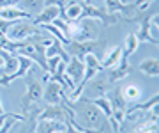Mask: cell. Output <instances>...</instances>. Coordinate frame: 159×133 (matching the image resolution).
<instances>
[{
  "mask_svg": "<svg viewBox=\"0 0 159 133\" xmlns=\"http://www.w3.org/2000/svg\"><path fill=\"white\" fill-rule=\"evenodd\" d=\"M16 59H18V68L12 71L11 75H2V78H0V85L7 87L11 82L16 80V78H23V76L34 68V62H32L29 57H23V55L16 53Z\"/></svg>",
  "mask_w": 159,
  "mask_h": 133,
  "instance_id": "10",
  "label": "cell"
},
{
  "mask_svg": "<svg viewBox=\"0 0 159 133\" xmlns=\"http://www.w3.org/2000/svg\"><path fill=\"white\" fill-rule=\"evenodd\" d=\"M138 46H140V39L136 37L134 32H129V34L125 36L124 45H122V53L129 57V55H133V53L138 50Z\"/></svg>",
  "mask_w": 159,
  "mask_h": 133,
  "instance_id": "23",
  "label": "cell"
},
{
  "mask_svg": "<svg viewBox=\"0 0 159 133\" xmlns=\"http://www.w3.org/2000/svg\"><path fill=\"white\" fill-rule=\"evenodd\" d=\"M32 69H34V68H32ZM32 69L23 76V78L27 80V93H25V96L21 98V108H23L25 114H27V112H34V107L43 99V85H41V82L34 76V71Z\"/></svg>",
  "mask_w": 159,
  "mask_h": 133,
  "instance_id": "3",
  "label": "cell"
},
{
  "mask_svg": "<svg viewBox=\"0 0 159 133\" xmlns=\"http://www.w3.org/2000/svg\"><path fill=\"white\" fill-rule=\"evenodd\" d=\"M120 94H122V98L125 99V103H136L142 99V89L136 85V83H131V85H125L124 89L120 87Z\"/></svg>",
  "mask_w": 159,
  "mask_h": 133,
  "instance_id": "20",
  "label": "cell"
},
{
  "mask_svg": "<svg viewBox=\"0 0 159 133\" xmlns=\"http://www.w3.org/2000/svg\"><path fill=\"white\" fill-rule=\"evenodd\" d=\"M9 116H11V114H7V112H6V114H2V116H0V128H2V124H4V121H6V119H7Z\"/></svg>",
  "mask_w": 159,
  "mask_h": 133,
  "instance_id": "29",
  "label": "cell"
},
{
  "mask_svg": "<svg viewBox=\"0 0 159 133\" xmlns=\"http://www.w3.org/2000/svg\"><path fill=\"white\" fill-rule=\"evenodd\" d=\"M66 122L60 121H53V119H37L34 126L35 133H58V131H66Z\"/></svg>",
  "mask_w": 159,
  "mask_h": 133,
  "instance_id": "15",
  "label": "cell"
},
{
  "mask_svg": "<svg viewBox=\"0 0 159 133\" xmlns=\"http://www.w3.org/2000/svg\"><path fill=\"white\" fill-rule=\"evenodd\" d=\"M41 32H44V30L32 23V20H18V21H14L9 27L6 36L11 41H27L29 37H32L35 34H41Z\"/></svg>",
  "mask_w": 159,
  "mask_h": 133,
  "instance_id": "5",
  "label": "cell"
},
{
  "mask_svg": "<svg viewBox=\"0 0 159 133\" xmlns=\"http://www.w3.org/2000/svg\"><path fill=\"white\" fill-rule=\"evenodd\" d=\"M58 133H64V131H58Z\"/></svg>",
  "mask_w": 159,
  "mask_h": 133,
  "instance_id": "32",
  "label": "cell"
},
{
  "mask_svg": "<svg viewBox=\"0 0 159 133\" xmlns=\"http://www.w3.org/2000/svg\"><path fill=\"white\" fill-rule=\"evenodd\" d=\"M34 133H35V131H34Z\"/></svg>",
  "mask_w": 159,
  "mask_h": 133,
  "instance_id": "33",
  "label": "cell"
},
{
  "mask_svg": "<svg viewBox=\"0 0 159 133\" xmlns=\"http://www.w3.org/2000/svg\"><path fill=\"white\" fill-rule=\"evenodd\" d=\"M157 11H143V12H138V16H129L125 18L127 21H136V23H140V30L138 32H134L136 34V37L140 39V43H150V45H157V39L156 37H152V34H150V21H152V16L156 14Z\"/></svg>",
  "mask_w": 159,
  "mask_h": 133,
  "instance_id": "6",
  "label": "cell"
},
{
  "mask_svg": "<svg viewBox=\"0 0 159 133\" xmlns=\"http://www.w3.org/2000/svg\"><path fill=\"white\" fill-rule=\"evenodd\" d=\"M64 89L55 80H46V87L43 89V98L46 105H60L64 99Z\"/></svg>",
  "mask_w": 159,
  "mask_h": 133,
  "instance_id": "11",
  "label": "cell"
},
{
  "mask_svg": "<svg viewBox=\"0 0 159 133\" xmlns=\"http://www.w3.org/2000/svg\"><path fill=\"white\" fill-rule=\"evenodd\" d=\"M0 20H7V21H18V20H32L27 11H23L21 7H4L0 9Z\"/></svg>",
  "mask_w": 159,
  "mask_h": 133,
  "instance_id": "16",
  "label": "cell"
},
{
  "mask_svg": "<svg viewBox=\"0 0 159 133\" xmlns=\"http://www.w3.org/2000/svg\"><path fill=\"white\" fill-rule=\"evenodd\" d=\"M120 57H122V45H117V46L110 48L108 52L104 53V59H102V62H101L102 71L110 69V68H113V66H117L119 60H120Z\"/></svg>",
  "mask_w": 159,
  "mask_h": 133,
  "instance_id": "19",
  "label": "cell"
},
{
  "mask_svg": "<svg viewBox=\"0 0 159 133\" xmlns=\"http://www.w3.org/2000/svg\"><path fill=\"white\" fill-rule=\"evenodd\" d=\"M81 11H83V4L73 0V2H67V4L64 6L60 16H62L64 20H67V21H76V20L81 18Z\"/></svg>",
  "mask_w": 159,
  "mask_h": 133,
  "instance_id": "17",
  "label": "cell"
},
{
  "mask_svg": "<svg viewBox=\"0 0 159 133\" xmlns=\"http://www.w3.org/2000/svg\"><path fill=\"white\" fill-rule=\"evenodd\" d=\"M67 126H66V131L64 133H85L81 128H76V126H73V124H69V122H66Z\"/></svg>",
  "mask_w": 159,
  "mask_h": 133,
  "instance_id": "28",
  "label": "cell"
},
{
  "mask_svg": "<svg viewBox=\"0 0 159 133\" xmlns=\"http://www.w3.org/2000/svg\"><path fill=\"white\" fill-rule=\"evenodd\" d=\"M66 4H67V0H44V6H57L60 9V12H62Z\"/></svg>",
  "mask_w": 159,
  "mask_h": 133,
  "instance_id": "26",
  "label": "cell"
},
{
  "mask_svg": "<svg viewBox=\"0 0 159 133\" xmlns=\"http://www.w3.org/2000/svg\"><path fill=\"white\" fill-rule=\"evenodd\" d=\"M99 37V21L94 18H80L69 21V41H94Z\"/></svg>",
  "mask_w": 159,
  "mask_h": 133,
  "instance_id": "2",
  "label": "cell"
},
{
  "mask_svg": "<svg viewBox=\"0 0 159 133\" xmlns=\"http://www.w3.org/2000/svg\"><path fill=\"white\" fill-rule=\"evenodd\" d=\"M20 4V0H0V9L4 7H14Z\"/></svg>",
  "mask_w": 159,
  "mask_h": 133,
  "instance_id": "27",
  "label": "cell"
},
{
  "mask_svg": "<svg viewBox=\"0 0 159 133\" xmlns=\"http://www.w3.org/2000/svg\"><path fill=\"white\" fill-rule=\"evenodd\" d=\"M58 16H60V9L57 6H44L41 9V12H37L32 18V23L41 27V25H46V23H53Z\"/></svg>",
  "mask_w": 159,
  "mask_h": 133,
  "instance_id": "14",
  "label": "cell"
},
{
  "mask_svg": "<svg viewBox=\"0 0 159 133\" xmlns=\"http://www.w3.org/2000/svg\"><path fill=\"white\" fill-rule=\"evenodd\" d=\"M138 69L142 71L143 75L152 76V78H157L159 76V62H157V59H154V57L145 59L143 62H140Z\"/></svg>",
  "mask_w": 159,
  "mask_h": 133,
  "instance_id": "21",
  "label": "cell"
},
{
  "mask_svg": "<svg viewBox=\"0 0 159 133\" xmlns=\"http://www.w3.org/2000/svg\"><path fill=\"white\" fill-rule=\"evenodd\" d=\"M83 4H92V0H83Z\"/></svg>",
  "mask_w": 159,
  "mask_h": 133,
  "instance_id": "31",
  "label": "cell"
},
{
  "mask_svg": "<svg viewBox=\"0 0 159 133\" xmlns=\"http://www.w3.org/2000/svg\"><path fill=\"white\" fill-rule=\"evenodd\" d=\"M37 119H53V121L67 122V110H66V103L60 105H46L43 110H39Z\"/></svg>",
  "mask_w": 159,
  "mask_h": 133,
  "instance_id": "12",
  "label": "cell"
},
{
  "mask_svg": "<svg viewBox=\"0 0 159 133\" xmlns=\"http://www.w3.org/2000/svg\"><path fill=\"white\" fill-rule=\"evenodd\" d=\"M66 52H67L69 57H78L83 59L87 53H94V55H99L104 50V41L94 39V41H69L66 45Z\"/></svg>",
  "mask_w": 159,
  "mask_h": 133,
  "instance_id": "4",
  "label": "cell"
},
{
  "mask_svg": "<svg viewBox=\"0 0 159 133\" xmlns=\"http://www.w3.org/2000/svg\"><path fill=\"white\" fill-rule=\"evenodd\" d=\"M106 2V11L115 14V12H122L125 18H129V14H134L136 7L133 4H122V0H104Z\"/></svg>",
  "mask_w": 159,
  "mask_h": 133,
  "instance_id": "18",
  "label": "cell"
},
{
  "mask_svg": "<svg viewBox=\"0 0 159 133\" xmlns=\"http://www.w3.org/2000/svg\"><path fill=\"white\" fill-rule=\"evenodd\" d=\"M2 114H6V110H4V105H2V99H0V116Z\"/></svg>",
  "mask_w": 159,
  "mask_h": 133,
  "instance_id": "30",
  "label": "cell"
},
{
  "mask_svg": "<svg viewBox=\"0 0 159 133\" xmlns=\"http://www.w3.org/2000/svg\"><path fill=\"white\" fill-rule=\"evenodd\" d=\"M104 71H106V76H108L110 83H119L120 80L127 78V76L134 71V68L129 64L127 55H124V53H122V57H120L119 64H117V66H113V68H110V69H104Z\"/></svg>",
  "mask_w": 159,
  "mask_h": 133,
  "instance_id": "9",
  "label": "cell"
},
{
  "mask_svg": "<svg viewBox=\"0 0 159 133\" xmlns=\"http://www.w3.org/2000/svg\"><path fill=\"white\" fill-rule=\"evenodd\" d=\"M81 18H94L97 21H101V27H110V25H115L119 21V16L117 14H111V12L104 11L101 7H96L92 4H83V11H81Z\"/></svg>",
  "mask_w": 159,
  "mask_h": 133,
  "instance_id": "7",
  "label": "cell"
},
{
  "mask_svg": "<svg viewBox=\"0 0 159 133\" xmlns=\"http://www.w3.org/2000/svg\"><path fill=\"white\" fill-rule=\"evenodd\" d=\"M20 4L23 6V11H27L34 18V14L41 12V9L44 7V0H20Z\"/></svg>",
  "mask_w": 159,
  "mask_h": 133,
  "instance_id": "25",
  "label": "cell"
},
{
  "mask_svg": "<svg viewBox=\"0 0 159 133\" xmlns=\"http://www.w3.org/2000/svg\"><path fill=\"white\" fill-rule=\"evenodd\" d=\"M156 105H159V94H154L152 98L148 99V101H145V103H134L133 107H127V110H125V114H131V112H148V110L152 108V107H156Z\"/></svg>",
  "mask_w": 159,
  "mask_h": 133,
  "instance_id": "24",
  "label": "cell"
},
{
  "mask_svg": "<svg viewBox=\"0 0 159 133\" xmlns=\"http://www.w3.org/2000/svg\"><path fill=\"white\" fill-rule=\"evenodd\" d=\"M83 98H85V96H83ZM87 99H89V98H87ZM89 101H92V103L96 105L97 108L104 114V117L111 122L113 114H111V103H110V98H106V96H99V98H92V99H89Z\"/></svg>",
  "mask_w": 159,
  "mask_h": 133,
  "instance_id": "22",
  "label": "cell"
},
{
  "mask_svg": "<svg viewBox=\"0 0 159 133\" xmlns=\"http://www.w3.org/2000/svg\"><path fill=\"white\" fill-rule=\"evenodd\" d=\"M66 103L69 105V108L73 110L74 121L76 124L83 128H92V130H99L101 133H113L110 121L104 117L101 110L97 108L96 105L89 101L87 98H78L76 101H69L66 96Z\"/></svg>",
  "mask_w": 159,
  "mask_h": 133,
  "instance_id": "1",
  "label": "cell"
},
{
  "mask_svg": "<svg viewBox=\"0 0 159 133\" xmlns=\"http://www.w3.org/2000/svg\"><path fill=\"white\" fill-rule=\"evenodd\" d=\"M85 89H89V99H92V98H99V96H106V94L110 93V89H111V83H110L108 76L102 75V71H101V73H97L92 80L87 82ZM85 89H83V91H85ZM80 98H81V96H80Z\"/></svg>",
  "mask_w": 159,
  "mask_h": 133,
  "instance_id": "8",
  "label": "cell"
},
{
  "mask_svg": "<svg viewBox=\"0 0 159 133\" xmlns=\"http://www.w3.org/2000/svg\"><path fill=\"white\" fill-rule=\"evenodd\" d=\"M66 75L73 80L74 85H78L80 82L83 80V75H85V64H83V60L78 57H71L69 62L66 64Z\"/></svg>",
  "mask_w": 159,
  "mask_h": 133,
  "instance_id": "13",
  "label": "cell"
}]
</instances>
